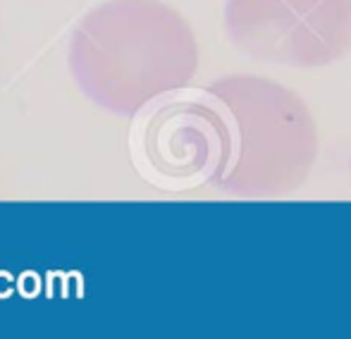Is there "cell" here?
<instances>
[{"label": "cell", "instance_id": "1", "mask_svg": "<svg viewBox=\"0 0 351 339\" xmlns=\"http://www.w3.org/2000/svg\"><path fill=\"white\" fill-rule=\"evenodd\" d=\"M199 60L189 17L165 0H106L79 19L67 48L84 98L120 117L186 88Z\"/></svg>", "mask_w": 351, "mask_h": 339}, {"label": "cell", "instance_id": "2", "mask_svg": "<svg viewBox=\"0 0 351 339\" xmlns=\"http://www.w3.org/2000/svg\"><path fill=\"white\" fill-rule=\"evenodd\" d=\"M208 91L227 122V160L215 189L234 196H285L311 177L318 125L308 103L268 77L232 75Z\"/></svg>", "mask_w": 351, "mask_h": 339}, {"label": "cell", "instance_id": "3", "mask_svg": "<svg viewBox=\"0 0 351 339\" xmlns=\"http://www.w3.org/2000/svg\"><path fill=\"white\" fill-rule=\"evenodd\" d=\"M139 115L132 155L143 179L167 191L215 184L227 160V122L208 88H182Z\"/></svg>", "mask_w": 351, "mask_h": 339}, {"label": "cell", "instance_id": "4", "mask_svg": "<svg viewBox=\"0 0 351 339\" xmlns=\"http://www.w3.org/2000/svg\"><path fill=\"white\" fill-rule=\"evenodd\" d=\"M225 32L254 60L328 67L351 53V0H225Z\"/></svg>", "mask_w": 351, "mask_h": 339}]
</instances>
